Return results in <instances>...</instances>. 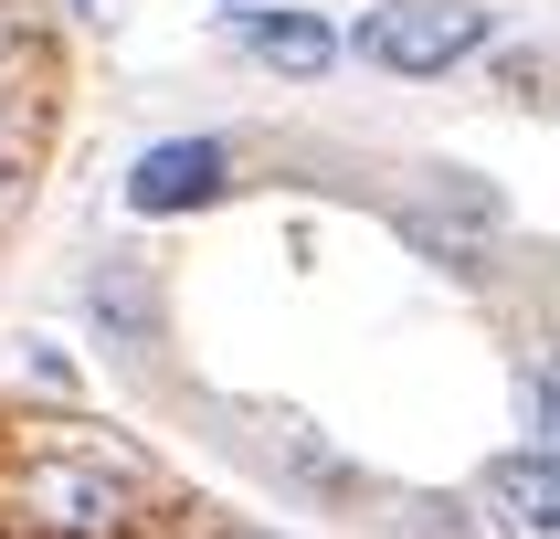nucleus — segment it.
Segmentation results:
<instances>
[{"instance_id":"obj_1","label":"nucleus","mask_w":560,"mask_h":539,"mask_svg":"<svg viewBox=\"0 0 560 539\" xmlns=\"http://www.w3.org/2000/svg\"><path fill=\"white\" fill-rule=\"evenodd\" d=\"M487 43H498V11H476V0H381V11H360V63H381V74H455Z\"/></svg>"},{"instance_id":"obj_2","label":"nucleus","mask_w":560,"mask_h":539,"mask_svg":"<svg viewBox=\"0 0 560 539\" xmlns=\"http://www.w3.org/2000/svg\"><path fill=\"white\" fill-rule=\"evenodd\" d=\"M22 507L43 518V529L106 539V529H127V518H138V476L85 466V455H63V466H32V476H22Z\"/></svg>"},{"instance_id":"obj_3","label":"nucleus","mask_w":560,"mask_h":539,"mask_svg":"<svg viewBox=\"0 0 560 539\" xmlns=\"http://www.w3.org/2000/svg\"><path fill=\"white\" fill-rule=\"evenodd\" d=\"M487 539H560V455H498L476 476Z\"/></svg>"},{"instance_id":"obj_4","label":"nucleus","mask_w":560,"mask_h":539,"mask_svg":"<svg viewBox=\"0 0 560 539\" xmlns=\"http://www.w3.org/2000/svg\"><path fill=\"white\" fill-rule=\"evenodd\" d=\"M222 138H170V149H149L138 169H127V212H190V201H212L222 190Z\"/></svg>"},{"instance_id":"obj_5","label":"nucleus","mask_w":560,"mask_h":539,"mask_svg":"<svg viewBox=\"0 0 560 539\" xmlns=\"http://www.w3.org/2000/svg\"><path fill=\"white\" fill-rule=\"evenodd\" d=\"M233 43L254 63H276V74H328L339 63V32L317 22V11H233Z\"/></svg>"},{"instance_id":"obj_6","label":"nucleus","mask_w":560,"mask_h":539,"mask_svg":"<svg viewBox=\"0 0 560 539\" xmlns=\"http://www.w3.org/2000/svg\"><path fill=\"white\" fill-rule=\"evenodd\" d=\"M95 317H106V328H127V339H149V296H138V276H127V265H95Z\"/></svg>"},{"instance_id":"obj_7","label":"nucleus","mask_w":560,"mask_h":539,"mask_svg":"<svg viewBox=\"0 0 560 539\" xmlns=\"http://www.w3.org/2000/svg\"><path fill=\"white\" fill-rule=\"evenodd\" d=\"M529 412H539V434H560V360L529 371Z\"/></svg>"},{"instance_id":"obj_8","label":"nucleus","mask_w":560,"mask_h":539,"mask_svg":"<svg viewBox=\"0 0 560 539\" xmlns=\"http://www.w3.org/2000/svg\"><path fill=\"white\" fill-rule=\"evenodd\" d=\"M74 11H85V22H117V11H127V0H74Z\"/></svg>"},{"instance_id":"obj_9","label":"nucleus","mask_w":560,"mask_h":539,"mask_svg":"<svg viewBox=\"0 0 560 539\" xmlns=\"http://www.w3.org/2000/svg\"><path fill=\"white\" fill-rule=\"evenodd\" d=\"M0 180H11V159H0Z\"/></svg>"}]
</instances>
